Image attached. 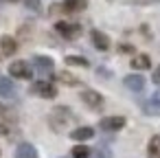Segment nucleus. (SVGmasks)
Instances as JSON below:
<instances>
[{
	"label": "nucleus",
	"instance_id": "10",
	"mask_svg": "<svg viewBox=\"0 0 160 158\" xmlns=\"http://www.w3.org/2000/svg\"><path fill=\"white\" fill-rule=\"evenodd\" d=\"M92 136H94V127H90V125H81V127H75V130L70 132V138L77 140V143L90 140Z\"/></svg>",
	"mask_w": 160,
	"mask_h": 158
},
{
	"label": "nucleus",
	"instance_id": "22",
	"mask_svg": "<svg viewBox=\"0 0 160 158\" xmlns=\"http://www.w3.org/2000/svg\"><path fill=\"white\" fill-rule=\"evenodd\" d=\"M24 5H27V9H31L35 13L42 11V3H40V0H24Z\"/></svg>",
	"mask_w": 160,
	"mask_h": 158
},
{
	"label": "nucleus",
	"instance_id": "30",
	"mask_svg": "<svg viewBox=\"0 0 160 158\" xmlns=\"http://www.w3.org/2000/svg\"><path fill=\"white\" fill-rule=\"evenodd\" d=\"M62 158H66V156H62Z\"/></svg>",
	"mask_w": 160,
	"mask_h": 158
},
{
	"label": "nucleus",
	"instance_id": "2",
	"mask_svg": "<svg viewBox=\"0 0 160 158\" xmlns=\"http://www.w3.org/2000/svg\"><path fill=\"white\" fill-rule=\"evenodd\" d=\"M55 31H57L64 40L72 42V40H77V38L83 33V27H81L79 22H66V20H59V22H55Z\"/></svg>",
	"mask_w": 160,
	"mask_h": 158
},
{
	"label": "nucleus",
	"instance_id": "4",
	"mask_svg": "<svg viewBox=\"0 0 160 158\" xmlns=\"http://www.w3.org/2000/svg\"><path fill=\"white\" fill-rule=\"evenodd\" d=\"M9 75L16 77V79H31V77H33V68H31L29 62L16 59V62H11V66H9Z\"/></svg>",
	"mask_w": 160,
	"mask_h": 158
},
{
	"label": "nucleus",
	"instance_id": "3",
	"mask_svg": "<svg viewBox=\"0 0 160 158\" xmlns=\"http://www.w3.org/2000/svg\"><path fill=\"white\" fill-rule=\"evenodd\" d=\"M29 94L40 97V99H55V97H57V88H55V84H51V81H35V84H31Z\"/></svg>",
	"mask_w": 160,
	"mask_h": 158
},
{
	"label": "nucleus",
	"instance_id": "18",
	"mask_svg": "<svg viewBox=\"0 0 160 158\" xmlns=\"http://www.w3.org/2000/svg\"><path fill=\"white\" fill-rule=\"evenodd\" d=\"M64 62H66L68 66H79V68H88V66H90V62H88L86 57H81V55H68Z\"/></svg>",
	"mask_w": 160,
	"mask_h": 158
},
{
	"label": "nucleus",
	"instance_id": "17",
	"mask_svg": "<svg viewBox=\"0 0 160 158\" xmlns=\"http://www.w3.org/2000/svg\"><path fill=\"white\" fill-rule=\"evenodd\" d=\"M53 79H57V81H59V84H64V86H79V84H81V81H79L75 75H70L68 70H62V73H57Z\"/></svg>",
	"mask_w": 160,
	"mask_h": 158
},
{
	"label": "nucleus",
	"instance_id": "9",
	"mask_svg": "<svg viewBox=\"0 0 160 158\" xmlns=\"http://www.w3.org/2000/svg\"><path fill=\"white\" fill-rule=\"evenodd\" d=\"M90 40H92V46L97 51H108L110 48V38L103 31H99V29H92L90 31Z\"/></svg>",
	"mask_w": 160,
	"mask_h": 158
},
{
	"label": "nucleus",
	"instance_id": "16",
	"mask_svg": "<svg viewBox=\"0 0 160 158\" xmlns=\"http://www.w3.org/2000/svg\"><path fill=\"white\" fill-rule=\"evenodd\" d=\"M147 158H160V134L149 138V143H147Z\"/></svg>",
	"mask_w": 160,
	"mask_h": 158
},
{
	"label": "nucleus",
	"instance_id": "29",
	"mask_svg": "<svg viewBox=\"0 0 160 158\" xmlns=\"http://www.w3.org/2000/svg\"><path fill=\"white\" fill-rule=\"evenodd\" d=\"M0 156H2V151H0Z\"/></svg>",
	"mask_w": 160,
	"mask_h": 158
},
{
	"label": "nucleus",
	"instance_id": "1",
	"mask_svg": "<svg viewBox=\"0 0 160 158\" xmlns=\"http://www.w3.org/2000/svg\"><path fill=\"white\" fill-rule=\"evenodd\" d=\"M68 119H75L72 116V110L70 108H66V105H57L53 112H51V116H48V125L53 127V132H64L66 130V123H68Z\"/></svg>",
	"mask_w": 160,
	"mask_h": 158
},
{
	"label": "nucleus",
	"instance_id": "6",
	"mask_svg": "<svg viewBox=\"0 0 160 158\" xmlns=\"http://www.w3.org/2000/svg\"><path fill=\"white\" fill-rule=\"evenodd\" d=\"M79 99H81L90 110H99V108L103 105V97H101L97 90H90V88H88V90H81Z\"/></svg>",
	"mask_w": 160,
	"mask_h": 158
},
{
	"label": "nucleus",
	"instance_id": "15",
	"mask_svg": "<svg viewBox=\"0 0 160 158\" xmlns=\"http://www.w3.org/2000/svg\"><path fill=\"white\" fill-rule=\"evenodd\" d=\"M88 7V0H64V9L66 13H79Z\"/></svg>",
	"mask_w": 160,
	"mask_h": 158
},
{
	"label": "nucleus",
	"instance_id": "20",
	"mask_svg": "<svg viewBox=\"0 0 160 158\" xmlns=\"http://www.w3.org/2000/svg\"><path fill=\"white\" fill-rule=\"evenodd\" d=\"M0 121H11V123H16V116H13L11 110H9L7 105H2V103H0Z\"/></svg>",
	"mask_w": 160,
	"mask_h": 158
},
{
	"label": "nucleus",
	"instance_id": "19",
	"mask_svg": "<svg viewBox=\"0 0 160 158\" xmlns=\"http://www.w3.org/2000/svg\"><path fill=\"white\" fill-rule=\"evenodd\" d=\"M90 154H92V149L86 147V145H77V147H72V158H88Z\"/></svg>",
	"mask_w": 160,
	"mask_h": 158
},
{
	"label": "nucleus",
	"instance_id": "13",
	"mask_svg": "<svg viewBox=\"0 0 160 158\" xmlns=\"http://www.w3.org/2000/svg\"><path fill=\"white\" fill-rule=\"evenodd\" d=\"M0 97L2 99L16 97V84L11 81V77H0Z\"/></svg>",
	"mask_w": 160,
	"mask_h": 158
},
{
	"label": "nucleus",
	"instance_id": "24",
	"mask_svg": "<svg viewBox=\"0 0 160 158\" xmlns=\"http://www.w3.org/2000/svg\"><path fill=\"white\" fill-rule=\"evenodd\" d=\"M110 3H127V5H147V3H153V0H110Z\"/></svg>",
	"mask_w": 160,
	"mask_h": 158
},
{
	"label": "nucleus",
	"instance_id": "7",
	"mask_svg": "<svg viewBox=\"0 0 160 158\" xmlns=\"http://www.w3.org/2000/svg\"><path fill=\"white\" fill-rule=\"evenodd\" d=\"M33 66L38 68V73L48 75V73H53L55 62H53V57H48V55H35V57H33Z\"/></svg>",
	"mask_w": 160,
	"mask_h": 158
},
{
	"label": "nucleus",
	"instance_id": "14",
	"mask_svg": "<svg viewBox=\"0 0 160 158\" xmlns=\"http://www.w3.org/2000/svg\"><path fill=\"white\" fill-rule=\"evenodd\" d=\"M129 66H132L134 70H147V68H151V59H149V55L140 53V55H134V57L129 59Z\"/></svg>",
	"mask_w": 160,
	"mask_h": 158
},
{
	"label": "nucleus",
	"instance_id": "5",
	"mask_svg": "<svg viewBox=\"0 0 160 158\" xmlns=\"http://www.w3.org/2000/svg\"><path fill=\"white\" fill-rule=\"evenodd\" d=\"M127 125V119L125 116H105L99 121V130L103 132H118Z\"/></svg>",
	"mask_w": 160,
	"mask_h": 158
},
{
	"label": "nucleus",
	"instance_id": "12",
	"mask_svg": "<svg viewBox=\"0 0 160 158\" xmlns=\"http://www.w3.org/2000/svg\"><path fill=\"white\" fill-rule=\"evenodd\" d=\"M16 158H40L38 154V147L31 145V143H20L16 147Z\"/></svg>",
	"mask_w": 160,
	"mask_h": 158
},
{
	"label": "nucleus",
	"instance_id": "11",
	"mask_svg": "<svg viewBox=\"0 0 160 158\" xmlns=\"http://www.w3.org/2000/svg\"><path fill=\"white\" fill-rule=\"evenodd\" d=\"M0 51H2V55H7V57L16 55V51H18V40L11 38V35H2V38H0Z\"/></svg>",
	"mask_w": 160,
	"mask_h": 158
},
{
	"label": "nucleus",
	"instance_id": "25",
	"mask_svg": "<svg viewBox=\"0 0 160 158\" xmlns=\"http://www.w3.org/2000/svg\"><path fill=\"white\" fill-rule=\"evenodd\" d=\"M151 81H153L156 86H160V66L153 68V73H151Z\"/></svg>",
	"mask_w": 160,
	"mask_h": 158
},
{
	"label": "nucleus",
	"instance_id": "21",
	"mask_svg": "<svg viewBox=\"0 0 160 158\" xmlns=\"http://www.w3.org/2000/svg\"><path fill=\"white\" fill-rule=\"evenodd\" d=\"M94 158H112V151H110L108 147H103V145H101V147H97V149H94Z\"/></svg>",
	"mask_w": 160,
	"mask_h": 158
},
{
	"label": "nucleus",
	"instance_id": "28",
	"mask_svg": "<svg viewBox=\"0 0 160 158\" xmlns=\"http://www.w3.org/2000/svg\"><path fill=\"white\" fill-rule=\"evenodd\" d=\"M11 3H16V0H11Z\"/></svg>",
	"mask_w": 160,
	"mask_h": 158
},
{
	"label": "nucleus",
	"instance_id": "23",
	"mask_svg": "<svg viewBox=\"0 0 160 158\" xmlns=\"http://www.w3.org/2000/svg\"><path fill=\"white\" fill-rule=\"evenodd\" d=\"M97 77L110 79V77H112V70H110V68H105V66H99V68H97Z\"/></svg>",
	"mask_w": 160,
	"mask_h": 158
},
{
	"label": "nucleus",
	"instance_id": "8",
	"mask_svg": "<svg viewBox=\"0 0 160 158\" xmlns=\"http://www.w3.org/2000/svg\"><path fill=\"white\" fill-rule=\"evenodd\" d=\"M123 84H125L127 90H132V92H136V94L145 90V77H142V75H136V73L127 75V77L123 79Z\"/></svg>",
	"mask_w": 160,
	"mask_h": 158
},
{
	"label": "nucleus",
	"instance_id": "26",
	"mask_svg": "<svg viewBox=\"0 0 160 158\" xmlns=\"http://www.w3.org/2000/svg\"><path fill=\"white\" fill-rule=\"evenodd\" d=\"M118 53H134L132 44H118Z\"/></svg>",
	"mask_w": 160,
	"mask_h": 158
},
{
	"label": "nucleus",
	"instance_id": "27",
	"mask_svg": "<svg viewBox=\"0 0 160 158\" xmlns=\"http://www.w3.org/2000/svg\"><path fill=\"white\" fill-rule=\"evenodd\" d=\"M151 103H153V105H158V108H160V90H156V92H153V94H151Z\"/></svg>",
	"mask_w": 160,
	"mask_h": 158
}]
</instances>
